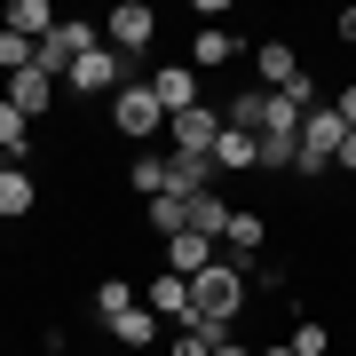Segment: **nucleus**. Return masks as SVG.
<instances>
[{"label": "nucleus", "instance_id": "1", "mask_svg": "<svg viewBox=\"0 0 356 356\" xmlns=\"http://www.w3.org/2000/svg\"><path fill=\"white\" fill-rule=\"evenodd\" d=\"M245 301H254V285H245V269L238 261H214V269H198L191 277V325H214V332H229L245 317Z\"/></svg>", "mask_w": 356, "mask_h": 356}, {"label": "nucleus", "instance_id": "2", "mask_svg": "<svg viewBox=\"0 0 356 356\" xmlns=\"http://www.w3.org/2000/svg\"><path fill=\"white\" fill-rule=\"evenodd\" d=\"M341 143H348V127H341V111H332V103H317V111L301 119V159H293V175L301 182H317L332 159H341Z\"/></svg>", "mask_w": 356, "mask_h": 356}, {"label": "nucleus", "instance_id": "3", "mask_svg": "<svg viewBox=\"0 0 356 356\" xmlns=\"http://www.w3.org/2000/svg\"><path fill=\"white\" fill-rule=\"evenodd\" d=\"M95 48H103V24H88V16H64V24L40 40V72L64 88V72L79 64V56H95Z\"/></svg>", "mask_w": 356, "mask_h": 356}, {"label": "nucleus", "instance_id": "4", "mask_svg": "<svg viewBox=\"0 0 356 356\" xmlns=\"http://www.w3.org/2000/svg\"><path fill=\"white\" fill-rule=\"evenodd\" d=\"M111 127L127 135V143H143V135H159V127H166V111H159L151 79H127V88L111 95Z\"/></svg>", "mask_w": 356, "mask_h": 356}, {"label": "nucleus", "instance_id": "5", "mask_svg": "<svg viewBox=\"0 0 356 356\" xmlns=\"http://www.w3.org/2000/svg\"><path fill=\"white\" fill-rule=\"evenodd\" d=\"M151 32H159V16H151V0H119L111 16H103V48H119L135 64L143 48H151Z\"/></svg>", "mask_w": 356, "mask_h": 356}, {"label": "nucleus", "instance_id": "6", "mask_svg": "<svg viewBox=\"0 0 356 356\" xmlns=\"http://www.w3.org/2000/svg\"><path fill=\"white\" fill-rule=\"evenodd\" d=\"M64 88H72V95H119V88H127V56H119V48L79 56V64L64 72Z\"/></svg>", "mask_w": 356, "mask_h": 356}, {"label": "nucleus", "instance_id": "7", "mask_svg": "<svg viewBox=\"0 0 356 356\" xmlns=\"http://www.w3.org/2000/svg\"><path fill=\"white\" fill-rule=\"evenodd\" d=\"M143 309H151L159 325H191V277H175V269L143 277Z\"/></svg>", "mask_w": 356, "mask_h": 356}, {"label": "nucleus", "instance_id": "8", "mask_svg": "<svg viewBox=\"0 0 356 356\" xmlns=\"http://www.w3.org/2000/svg\"><path fill=\"white\" fill-rule=\"evenodd\" d=\"M214 135H222V103H198V111L166 119V143H175V151H206L214 159Z\"/></svg>", "mask_w": 356, "mask_h": 356}, {"label": "nucleus", "instance_id": "9", "mask_svg": "<svg viewBox=\"0 0 356 356\" xmlns=\"http://www.w3.org/2000/svg\"><path fill=\"white\" fill-rule=\"evenodd\" d=\"M0 95H8V103H16V111H24V119H32V127H40V119H48V111H56V79H48V72H40V64H32V72H16V79H0Z\"/></svg>", "mask_w": 356, "mask_h": 356}, {"label": "nucleus", "instance_id": "10", "mask_svg": "<svg viewBox=\"0 0 356 356\" xmlns=\"http://www.w3.org/2000/svg\"><path fill=\"white\" fill-rule=\"evenodd\" d=\"M151 95H159V111H166V119H182V111H198V103H206V88H198V72H191V64H166V72L151 79Z\"/></svg>", "mask_w": 356, "mask_h": 356}, {"label": "nucleus", "instance_id": "11", "mask_svg": "<svg viewBox=\"0 0 356 356\" xmlns=\"http://www.w3.org/2000/svg\"><path fill=\"white\" fill-rule=\"evenodd\" d=\"M103 332H111V341L127 348V356H151V348H166V325H159V317H151V309H143V301L127 309V317H111Z\"/></svg>", "mask_w": 356, "mask_h": 356}, {"label": "nucleus", "instance_id": "12", "mask_svg": "<svg viewBox=\"0 0 356 356\" xmlns=\"http://www.w3.org/2000/svg\"><path fill=\"white\" fill-rule=\"evenodd\" d=\"M269 245V222L254 214V206H238V214H229V229H222V254L238 261V269H254V254Z\"/></svg>", "mask_w": 356, "mask_h": 356}, {"label": "nucleus", "instance_id": "13", "mask_svg": "<svg viewBox=\"0 0 356 356\" xmlns=\"http://www.w3.org/2000/svg\"><path fill=\"white\" fill-rule=\"evenodd\" d=\"M166 191H175V198L214 191V159H206V151H166Z\"/></svg>", "mask_w": 356, "mask_h": 356}, {"label": "nucleus", "instance_id": "14", "mask_svg": "<svg viewBox=\"0 0 356 356\" xmlns=\"http://www.w3.org/2000/svg\"><path fill=\"white\" fill-rule=\"evenodd\" d=\"M254 72H261V88H269V95H285L293 79H309V72H301V56H293L285 40H261V48H254Z\"/></svg>", "mask_w": 356, "mask_h": 356}, {"label": "nucleus", "instance_id": "15", "mask_svg": "<svg viewBox=\"0 0 356 356\" xmlns=\"http://www.w3.org/2000/svg\"><path fill=\"white\" fill-rule=\"evenodd\" d=\"M214 261H222V245H214V238H198V229L166 238V269H175V277H198V269H214Z\"/></svg>", "mask_w": 356, "mask_h": 356}, {"label": "nucleus", "instance_id": "16", "mask_svg": "<svg viewBox=\"0 0 356 356\" xmlns=\"http://www.w3.org/2000/svg\"><path fill=\"white\" fill-rule=\"evenodd\" d=\"M254 159H261V135H245V127L214 135V175H254Z\"/></svg>", "mask_w": 356, "mask_h": 356}, {"label": "nucleus", "instance_id": "17", "mask_svg": "<svg viewBox=\"0 0 356 356\" xmlns=\"http://www.w3.org/2000/svg\"><path fill=\"white\" fill-rule=\"evenodd\" d=\"M32 206H40V175L32 166H0V222L32 214Z\"/></svg>", "mask_w": 356, "mask_h": 356}, {"label": "nucleus", "instance_id": "18", "mask_svg": "<svg viewBox=\"0 0 356 356\" xmlns=\"http://www.w3.org/2000/svg\"><path fill=\"white\" fill-rule=\"evenodd\" d=\"M0 24H8V32H24V40H48L64 16H56L48 0H8V8H0Z\"/></svg>", "mask_w": 356, "mask_h": 356}, {"label": "nucleus", "instance_id": "19", "mask_svg": "<svg viewBox=\"0 0 356 356\" xmlns=\"http://www.w3.org/2000/svg\"><path fill=\"white\" fill-rule=\"evenodd\" d=\"M222 127H245V135H261L269 127V88H238L222 103Z\"/></svg>", "mask_w": 356, "mask_h": 356}, {"label": "nucleus", "instance_id": "20", "mask_svg": "<svg viewBox=\"0 0 356 356\" xmlns=\"http://www.w3.org/2000/svg\"><path fill=\"white\" fill-rule=\"evenodd\" d=\"M229 56H238V32H222V24L191 32V72H214V64H229Z\"/></svg>", "mask_w": 356, "mask_h": 356}, {"label": "nucleus", "instance_id": "21", "mask_svg": "<svg viewBox=\"0 0 356 356\" xmlns=\"http://www.w3.org/2000/svg\"><path fill=\"white\" fill-rule=\"evenodd\" d=\"M0 159H8V166H24V159H32V119L16 111L8 95H0Z\"/></svg>", "mask_w": 356, "mask_h": 356}, {"label": "nucleus", "instance_id": "22", "mask_svg": "<svg viewBox=\"0 0 356 356\" xmlns=\"http://www.w3.org/2000/svg\"><path fill=\"white\" fill-rule=\"evenodd\" d=\"M229 214H238V206H229L222 191H198V198H191V229H198V238H214V245H222V229H229Z\"/></svg>", "mask_w": 356, "mask_h": 356}, {"label": "nucleus", "instance_id": "23", "mask_svg": "<svg viewBox=\"0 0 356 356\" xmlns=\"http://www.w3.org/2000/svg\"><path fill=\"white\" fill-rule=\"evenodd\" d=\"M143 222H151L159 238H182V229H191V198H175V191H159L151 206H143Z\"/></svg>", "mask_w": 356, "mask_h": 356}, {"label": "nucleus", "instance_id": "24", "mask_svg": "<svg viewBox=\"0 0 356 356\" xmlns=\"http://www.w3.org/2000/svg\"><path fill=\"white\" fill-rule=\"evenodd\" d=\"M229 341V332H214V325H175L166 332V356H214Z\"/></svg>", "mask_w": 356, "mask_h": 356}, {"label": "nucleus", "instance_id": "25", "mask_svg": "<svg viewBox=\"0 0 356 356\" xmlns=\"http://www.w3.org/2000/svg\"><path fill=\"white\" fill-rule=\"evenodd\" d=\"M32 64H40V40H24V32L0 24V79H16V72H32Z\"/></svg>", "mask_w": 356, "mask_h": 356}, {"label": "nucleus", "instance_id": "26", "mask_svg": "<svg viewBox=\"0 0 356 356\" xmlns=\"http://www.w3.org/2000/svg\"><path fill=\"white\" fill-rule=\"evenodd\" d=\"M135 301H143V293H135L127 277H103V285H95V325H111V317H127Z\"/></svg>", "mask_w": 356, "mask_h": 356}, {"label": "nucleus", "instance_id": "27", "mask_svg": "<svg viewBox=\"0 0 356 356\" xmlns=\"http://www.w3.org/2000/svg\"><path fill=\"white\" fill-rule=\"evenodd\" d=\"M293 159H301V135H261V175H293Z\"/></svg>", "mask_w": 356, "mask_h": 356}, {"label": "nucleus", "instance_id": "28", "mask_svg": "<svg viewBox=\"0 0 356 356\" xmlns=\"http://www.w3.org/2000/svg\"><path fill=\"white\" fill-rule=\"evenodd\" d=\"M127 182L143 191V206H151V198L166 191V159H159V151H135V166H127Z\"/></svg>", "mask_w": 356, "mask_h": 356}, {"label": "nucleus", "instance_id": "29", "mask_svg": "<svg viewBox=\"0 0 356 356\" xmlns=\"http://www.w3.org/2000/svg\"><path fill=\"white\" fill-rule=\"evenodd\" d=\"M332 348V332L317 325V317H301V325H293V356H325Z\"/></svg>", "mask_w": 356, "mask_h": 356}, {"label": "nucleus", "instance_id": "30", "mask_svg": "<svg viewBox=\"0 0 356 356\" xmlns=\"http://www.w3.org/2000/svg\"><path fill=\"white\" fill-rule=\"evenodd\" d=\"M332 111H341V127L356 135V88H332Z\"/></svg>", "mask_w": 356, "mask_h": 356}, {"label": "nucleus", "instance_id": "31", "mask_svg": "<svg viewBox=\"0 0 356 356\" xmlns=\"http://www.w3.org/2000/svg\"><path fill=\"white\" fill-rule=\"evenodd\" d=\"M332 166H341V175H356V135L341 143V159H332Z\"/></svg>", "mask_w": 356, "mask_h": 356}, {"label": "nucleus", "instance_id": "32", "mask_svg": "<svg viewBox=\"0 0 356 356\" xmlns=\"http://www.w3.org/2000/svg\"><path fill=\"white\" fill-rule=\"evenodd\" d=\"M332 32H341V40H348V48H356V8H341V24H332Z\"/></svg>", "mask_w": 356, "mask_h": 356}, {"label": "nucleus", "instance_id": "33", "mask_svg": "<svg viewBox=\"0 0 356 356\" xmlns=\"http://www.w3.org/2000/svg\"><path fill=\"white\" fill-rule=\"evenodd\" d=\"M254 356H293V341H269V348H254Z\"/></svg>", "mask_w": 356, "mask_h": 356}, {"label": "nucleus", "instance_id": "34", "mask_svg": "<svg viewBox=\"0 0 356 356\" xmlns=\"http://www.w3.org/2000/svg\"><path fill=\"white\" fill-rule=\"evenodd\" d=\"M0 166H8V159H0Z\"/></svg>", "mask_w": 356, "mask_h": 356}]
</instances>
